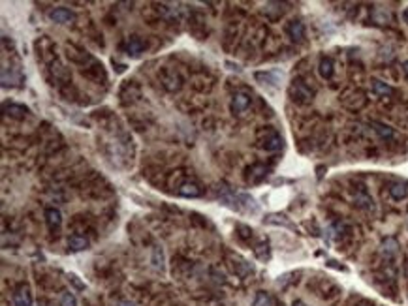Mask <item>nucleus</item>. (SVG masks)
<instances>
[{
    "instance_id": "1",
    "label": "nucleus",
    "mask_w": 408,
    "mask_h": 306,
    "mask_svg": "<svg viewBox=\"0 0 408 306\" xmlns=\"http://www.w3.org/2000/svg\"><path fill=\"white\" fill-rule=\"evenodd\" d=\"M288 96L292 98V102L297 105H307L312 102L314 98V90L310 88L307 83H303L301 79H296L288 88Z\"/></svg>"
},
{
    "instance_id": "4",
    "label": "nucleus",
    "mask_w": 408,
    "mask_h": 306,
    "mask_svg": "<svg viewBox=\"0 0 408 306\" xmlns=\"http://www.w3.org/2000/svg\"><path fill=\"white\" fill-rule=\"evenodd\" d=\"M49 21L56 23V25H68L75 21V13L68 8H53L49 12Z\"/></svg>"
},
{
    "instance_id": "20",
    "label": "nucleus",
    "mask_w": 408,
    "mask_h": 306,
    "mask_svg": "<svg viewBox=\"0 0 408 306\" xmlns=\"http://www.w3.org/2000/svg\"><path fill=\"white\" fill-rule=\"evenodd\" d=\"M390 196L395 199V201H401L404 197H408V184L404 182H393L390 186Z\"/></svg>"
},
{
    "instance_id": "27",
    "label": "nucleus",
    "mask_w": 408,
    "mask_h": 306,
    "mask_svg": "<svg viewBox=\"0 0 408 306\" xmlns=\"http://www.w3.org/2000/svg\"><path fill=\"white\" fill-rule=\"evenodd\" d=\"M237 231H243V233H239L243 239L252 237V229H250V227H247V226H243V224H237Z\"/></svg>"
},
{
    "instance_id": "32",
    "label": "nucleus",
    "mask_w": 408,
    "mask_h": 306,
    "mask_svg": "<svg viewBox=\"0 0 408 306\" xmlns=\"http://www.w3.org/2000/svg\"><path fill=\"white\" fill-rule=\"evenodd\" d=\"M402 17H404V21L408 23V10H404V13H402Z\"/></svg>"
},
{
    "instance_id": "15",
    "label": "nucleus",
    "mask_w": 408,
    "mask_h": 306,
    "mask_svg": "<svg viewBox=\"0 0 408 306\" xmlns=\"http://www.w3.org/2000/svg\"><path fill=\"white\" fill-rule=\"evenodd\" d=\"M89 246H91V242H89L87 237H81V235H72V237H68V248L72 252L89 250Z\"/></svg>"
},
{
    "instance_id": "3",
    "label": "nucleus",
    "mask_w": 408,
    "mask_h": 306,
    "mask_svg": "<svg viewBox=\"0 0 408 306\" xmlns=\"http://www.w3.org/2000/svg\"><path fill=\"white\" fill-rule=\"evenodd\" d=\"M340 104L350 111H359L361 107L367 105V96H365V92L359 90V88H350V90H346L340 96Z\"/></svg>"
},
{
    "instance_id": "30",
    "label": "nucleus",
    "mask_w": 408,
    "mask_h": 306,
    "mask_svg": "<svg viewBox=\"0 0 408 306\" xmlns=\"http://www.w3.org/2000/svg\"><path fill=\"white\" fill-rule=\"evenodd\" d=\"M402 270H404V276L408 278V257L404 259V265H402Z\"/></svg>"
},
{
    "instance_id": "18",
    "label": "nucleus",
    "mask_w": 408,
    "mask_h": 306,
    "mask_svg": "<svg viewBox=\"0 0 408 306\" xmlns=\"http://www.w3.org/2000/svg\"><path fill=\"white\" fill-rule=\"evenodd\" d=\"M354 201H356V207L363 208V210H374V201H372V197L365 190L356 194V199H354Z\"/></svg>"
},
{
    "instance_id": "10",
    "label": "nucleus",
    "mask_w": 408,
    "mask_h": 306,
    "mask_svg": "<svg viewBox=\"0 0 408 306\" xmlns=\"http://www.w3.org/2000/svg\"><path fill=\"white\" fill-rule=\"evenodd\" d=\"M4 113H6V115H10V118H15V120H25L31 111H28V107H26V105L6 104V105H4Z\"/></svg>"
},
{
    "instance_id": "2",
    "label": "nucleus",
    "mask_w": 408,
    "mask_h": 306,
    "mask_svg": "<svg viewBox=\"0 0 408 306\" xmlns=\"http://www.w3.org/2000/svg\"><path fill=\"white\" fill-rule=\"evenodd\" d=\"M258 145H260V148L267 150V152H277V150L282 148V137H280V134H278L277 130L266 128L258 135Z\"/></svg>"
},
{
    "instance_id": "6",
    "label": "nucleus",
    "mask_w": 408,
    "mask_h": 306,
    "mask_svg": "<svg viewBox=\"0 0 408 306\" xmlns=\"http://www.w3.org/2000/svg\"><path fill=\"white\" fill-rule=\"evenodd\" d=\"M286 34L290 36L292 42H303L305 40V25L299 21V19H294V21H290L288 25H286Z\"/></svg>"
},
{
    "instance_id": "31",
    "label": "nucleus",
    "mask_w": 408,
    "mask_h": 306,
    "mask_svg": "<svg viewBox=\"0 0 408 306\" xmlns=\"http://www.w3.org/2000/svg\"><path fill=\"white\" fill-rule=\"evenodd\" d=\"M402 72H404V75L408 77V60L402 62Z\"/></svg>"
},
{
    "instance_id": "17",
    "label": "nucleus",
    "mask_w": 408,
    "mask_h": 306,
    "mask_svg": "<svg viewBox=\"0 0 408 306\" xmlns=\"http://www.w3.org/2000/svg\"><path fill=\"white\" fill-rule=\"evenodd\" d=\"M247 173H248L247 178L250 182H260V180H264V178L267 177V167L261 166V164H256V166L248 167Z\"/></svg>"
},
{
    "instance_id": "25",
    "label": "nucleus",
    "mask_w": 408,
    "mask_h": 306,
    "mask_svg": "<svg viewBox=\"0 0 408 306\" xmlns=\"http://www.w3.org/2000/svg\"><path fill=\"white\" fill-rule=\"evenodd\" d=\"M61 306H77V299L72 291H62L61 295Z\"/></svg>"
},
{
    "instance_id": "7",
    "label": "nucleus",
    "mask_w": 408,
    "mask_h": 306,
    "mask_svg": "<svg viewBox=\"0 0 408 306\" xmlns=\"http://www.w3.org/2000/svg\"><path fill=\"white\" fill-rule=\"evenodd\" d=\"M145 49V42H143L139 36H130L126 38V42H124V51H126V55L130 56H139Z\"/></svg>"
},
{
    "instance_id": "9",
    "label": "nucleus",
    "mask_w": 408,
    "mask_h": 306,
    "mask_svg": "<svg viewBox=\"0 0 408 306\" xmlns=\"http://www.w3.org/2000/svg\"><path fill=\"white\" fill-rule=\"evenodd\" d=\"M45 222H47V227H49L53 233L59 231V229H61V226H62L61 210H59V208H55V207L45 208Z\"/></svg>"
},
{
    "instance_id": "13",
    "label": "nucleus",
    "mask_w": 408,
    "mask_h": 306,
    "mask_svg": "<svg viewBox=\"0 0 408 306\" xmlns=\"http://www.w3.org/2000/svg\"><path fill=\"white\" fill-rule=\"evenodd\" d=\"M371 128L374 130V132L378 134V137H380V139H384V141H390V139H393V137H395V130L391 128V126H388V124L378 123V120H372Z\"/></svg>"
},
{
    "instance_id": "11",
    "label": "nucleus",
    "mask_w": 408,
    "mask_h": 306,
    "mask_svg": "<svg viewBox=\"0 0 408 306\" xmlns=\"http://www.w3.org/2000/svg\"><path fill=\"white\" fill-rule=\"evenodd\" d=\"M250 102H252V98L248 96L247 92H235L234 100H231V111L234 113H243V111L248 109Z\"/></svg>"
},
{
    "instance_id": "8",
    "label": "nucleus",
    "mask_w": 408,
    "mask_h": 306,
    "mask_svg": "<svg viewBox=\"0 0 408 306\" xmlns=\"http://www.w3.org/2000/svg\"><path fill=\"white\" fill-rule=\"evenodd\" d=\"M181 77H179V74L175 72V70H164L162 72V85L166 86L167 90H179L181 88Z\"/></svg>"
},
{
    "instance_id": "24",
    "label": "nucleus",
    "mask_w": 408,
    "mask_h": 306,
    "mask_svg": "<svg viewBox=\"0 0 408 306\" xmlns=\"http://www.w3.org/2000/svg\"><path fill=\"white\" fill-rule=\"evenodd\" d=\"M252 306H273L271 295L266 293V291H258V293H256V297H254Z\"/></svg>"
},
{
    "instance_id": "5",
    "label": "nucleus",
    "mask_w": 408,
    "mask_h": 306,
    "mask_svg": "<svg viewBox=\"0 0 408 306\" xmlns=\"http://www.w3.org/2000/svg\"><path fill=\"white\" fill-rule=\"evenodd\" d=\"M380 254L386 261H393L395 256L399 254V240L395 237H386L380 242Z\"/></svg>"
},
{
    "instance_id": "21",
    "label": "nucleus",
    "mask_w": 408,
    "mask_h": 306,
    "mask_svg": "<svg viewBox=\"0 0 408 306\" xmlns=\"http://www.w3.org/2000/svg\"><path fill=\"white\" fill-rule=\"evenodd\" d=\"M258 81H264L261 85H273L277 86L278 81H280V75H278V72H258V74L254 75Z\"/></svg>"
},
{
    "instance_id": "23",
    "label": "nucleus",
    "mask_w": 408,
    "mask_h": 306,
    "mask_svg": "<svg viewBox=\"0 0 408 306\" xmlns=\"http://www.w3.org/2000/svg\"><path fill=\"white\" fill-rule=\"evenodd\" d=\"M153 267L156 270H164V252H162V246H153Z\"/></svg>"
},
{
    "instance_id": "33",
    "label": "nucleus",
    "mask_w": 408,
    "mask_h": 306,
    "mask_svg": "<svg viewBox=\"0 0 408 306\" xmlns=\"http://www.w3.org/2000/svg\"><path fill=\"white\" fill-rule=\"evenodd\" d=\"M280 306H282V304H280Z\"/></svg>"
},
{
    "instance_id": "19",
    "label": "nucleus",
    "mask_w": 408,
    "mask_h": 306,
    "mask_svg": "<svg viewBox=\"0 0 408 306\" xmlns=\"http://www.w3.org/2000/svg\"><path fill=\"white\" fill-rule=\"evenodd\" d=\"M371 86H372V92H374L376 96H391V94H393V86L388 85L386 81L372 79L371 81Z\"/></svg>"
},
{
    "instance_id": "12",
    "label": "nucleus",
    "mask_w": 408,
    "mask_h": 306,
    "mask_svg": "<svg viewBox=\"0 0 408 306\" xmlns=\"http://www.w3.org/2000/svg\"><path fill=\"white\" fill-rule=\"evenodd\" d=\"M13 302H15V306H32V293L28 286H21L13 293Z\"/></svg>"
},
{
    "instance_id": "22",
    "label": "nucleus",
    "mask_w": 408,
    "mask_h": 306,
    "mask_svg": "<svg viewBox=\"0 0 408 306\" xmlns=\"http://www.w3.org/2000/svg\"><path fill=\"white\" fill-rule=\"evenodd\" d=\"M266 224H277V226H284V227H288V229H294L296 231V226L292 224L288 218H286L284 215H269V216H266Z\"/></svg>"
},
{
    "instance_id": "28",
    "label": "nucleus",
    "mask_w": 408,
    "mask_h": 306,
    "mask_svg": "<svg viewBox=\"0 0 408 306\" xmlns=\"http://www.w3.org/2000/svg\"><path fill=\"white\" fill-rule=\"evenodd\" d=\"M117 306H137L136 302H132V300H119Z\"/></svg>"
},
{
    "instance_id": "14",
    "label": "nucleus",
    "mask_w": 408,
    "mask_h": 306,
    "mask_svg": "<svg viewBox=\"0 0 408 306\" xmlns=\"http://www.w3.org/2000/svg\"><path fill=\"white\" fill-rule=\"evenodd\" d=\"M318 74L324 77V79H331L335 74V64L329 56H322L320 64H318Z\"/></svg>"
},
{
    "instance_id": "16",
    "label": "nucleus",
    "mask_w": 408,
    "mask_h": 306,
    "mask_svg": "<svg viewBox=\"0 0 408 306\" xmlns=\"http://www.w3.org/2000/svg\"><path fill=\"white\" fill-rule=\"evenodd\" d=\"M177 194L183 197H199L201 196V188H199V184H196V182H183L179 186Z\"/></svg>"
},
{
    "instance_id": "29",
    "label": "nucleus",
    "mask_w": 408,
    "mask_h": 306,
    "mask_svg": "<svg viewBox=\"0 0 408 306\" xmlns=\"http://www.w3.org/2000/svg\"><path fill=\"white\" fill-rule=\"evenodd\" d=\"M292 306H309V304H307V302H303L301 299H296L294 302H292Z\"/></svg>"
},
{
    "instance_id": "26",
    "label": "nucleus",
    "mask_w": 408,
    "mask_h": 306,
    "mask_svg": "<svg viewBox=\"0 0 408 306\" xmlns=\"http://www.w3.org/2000/svg\"><path fill=\"white\" fill-rule=\"evenodd\" d=\"M66 278H68V282L72 284V286H74L75 289H77V291H85V288H87V286H85V284L79 280V276H77V274L70 272V274H66Z\"/></svg>"
}]
</instances>
